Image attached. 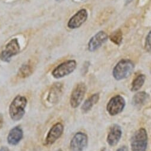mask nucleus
<instances>
[{
    "mask_svg": "<svg viewBox=\"0 0 151 151\" xmlns=\"http://www.w3.org/2000/svg\"><path fill=\"white\" fill-rule=\"evenodd\" d=\"M27 103L26 98L22 95H17L12 101L9 106V114L13 121H19L23 117Z\"/></svg>",
    "mask_w": 151,
    "mask_h": 151,
    "instance_id": "nucleus-1",
    "label": "nucleus"
},
{
    "mask_svg": "<svg viewBox=\"0 0 151 151\" xmlns=\"http://www.w3.org/2000/svg\"><path fill=\"white\" fill-rule=\"evenodd\" d=\"M134 65L129 60H122L115 66L112 74L117 81H121L127 78L133 72Z\"/></svg>",
    "mask_w": 151,
    "mask_h": 151,
    "instance_id": "nucleus-2",
    "label": "nucleus"
},
{
    "mask_svg": "<svg viewBox=\"0 0 151 151\" xmlns=\"http://www.w3.org/2000/svg\"><path fill=\"white\" fill-rule=\"evenodd\" d=\"M147 145V134L146 130L140 129L132 136L131 147L132 151H145Z\"/></svg>",
    "mask_w": 151,
    "mask_h": 151,
    "instance_id": "nucleus-3",
    "label": "nucleus"
},
{
    "mask_svg": "<svg viewBox=\"0 0 151 151\" xmlns=\"http://www.w3.org/2000/svg\"><path fill=\"white\" fill-rule=\"evenodd\" d=\"M76 66L77 63L74 60L64 61L53 70L52 75L55 79H61L73 73L76 68Z\"/></svg>",
    "mask_w": 151,
    "mask_h": 151,
    "instance_id": "nucleus-4",
    "label": "nucleus"
},
{
    "mask_svg": "<svg viewBox=\"0 0 151 151\" xmlns=\"http://www.w3.org/2000/svg\"><path fill=\"white\" fill-rule=\"evenodd\" d=\"M20 47L17 38L12 40L0 52V59L4 62H10L12 58L20 52Z\"/></svg>",
    "mask_w": 151,
    "mask_h": 151,
    "instance_id": "nucleus-5",
    "label": "nucleus"
},
{
    "mask_svg": "<svg viewBox=\"0 0 151 151\" xmlns=\"http://www.w3.org/2000/svg\"><path fill=\"white\" fill-rule=\"evenodd\" d=\"M86 92V86L84 83H78L71 94L70 105L73 108H78L82 103Z\"/></svg>",
    "mask_w": 151,
    "mask_h": 151,
    "instance_id": "nucleus-6",
    "label": "nucleus"
},
{
    "mask_svg": "<svg viewBox=\"0 0 151 151\" xmlns=\"http://www.w3.org/2000/svg\"><path fill=\"white\" fill-rule=\"evenodd\" d=\"M125 105L124 98L120 95H117L112 98L108 102L106 109L111 116H116L123 111Z\"/></svg>",
    "mask_w": 151,
    "mask_h": 151,
    "instance_id": "nucleus-7",
    "label": "nucleus"
},
{
    "mask_svg": "<svg viewBox=\"0 0 151 151\" xmlns=\"http://www.w3.org/2000/svg\"><path fill=\"white\" fill-rule=\"evenodd\" d=\"M88 139L87 135L82 132L76 134L70 142L71 151H83L88 146Z\"/></svg>",
    "mask_w": 151,
    "mask_h": 151,
    "instance_id": "nucleus-8",
    "label": "nucleus"
},
{
    "mask_svg": "<svg viewBox=\"0 0 151 151\" xmlns=\"http://www.w3.org/2000/svg\"><path fill=\"white\" fill-rule=\"evenodd\" d=\"M88 16L86 9H82L74 14L68 20L67 26L71 29H75L80 27L87 20Z\"/></svg>",
    "mask_w": 151,
    "mask_h": 151,
    "instance_id": "nucleus-9",
    "label": "nucleus"
},
{
    "mask_svg": "<svg viewBox=\"0 0 151 151\" xmlns=\"http://www.w3.org/2000/svg\"><path fill=\"white\" fill-rule=\"evenodd\" d=\"M108 40V35L103 31H100L95 35L89 40L88 43V50L93 52L99 48L103 44Z\"/></svg>",
    "mask_w": 151,
    "mask_h": 151,
    "instance_id": "nucleus-10",
    "label": "nucleus"
},
{
    "mask_svg": "<svg viewBox=\"0 0 151 151\" xmlns=\"http://www.w3.org/2000/svg\"><path fill=\"white\" fill-rule=\"evenodd\" d=\"M64 132V126L60 123L55 124L50 130L45 139V144L50 145L55 142L63 134Z\"/></svg>",
    "mask_w": 151,
    "mask_h": 151,
    "instance_id": "nucleus-11",
    "label": "nucleus"
},
{
    "mask_svg": "<svg viewBox=\"0 0 151 151\" xmlns=\"http://www.w3.org/2000/svg\"><path fill=\"white\" fill-rule=\"evenodd\" d=\"M122 135V131L120 126L114 124L109 129L107 137V142L110 146H116L120 141Z\"/></svg>",
    "mask_w": 151,
    "mask_h": 151,
    "instance_id": "nucleus-12",
    "label": "nucleus"
},
{
    "mask_svg": "<svg viewBox=\"0 0 151 151\" xmlns=\"http://www.w3.org/2000/svg\"><path fill=\"white\" fill-rule=\"evenodd\" d=\"M23 137V131L19 126H16L10 130L7 136L9 144L15 146L22 140Z\"/></svg>",
    "mask_w": 151,
    "mask_h": 151,
    "instance_id": "nucleus-13",
    "label": "nucleus"
},
{
    "mask_svg": "<svg viewBox=\"0 0 151 151\" xmlns=\"http://www.w3.org/2000/svg\"><path fill=\"white\" fill-rule=\"evenodd\" d=\"M99 99V95L98 93L92 95L90 98L85 101L82 106V111L83 113L88 112L91 109L92 106L98 102Z\"/></svg>",
    "mask_w": 151,
    "mask_h": 151,
    "instance_id": "nucleus-14",
    "label": "nucleus"
},
{
    "mask_svg": "<svg viewBox=\"0 0 151 151\" xmlns=\"http://www.w3.org/2000/svg\"><path fill=\"white\" fill-rule=\"evenodd\" d=\"M33 65L30 63H26L23 64L19 70L17 76L18 77L24 79L26 78L33 73Z\"/></svg>",
    "mask_w": 151,
    "mask_h": 151,
    "instance_id": "nucleus-15",
    "label": "nucleus"
},
{
    "mask_svg": "<svg viewBox=\"0 0 151 151\" xmlns=\"http://www.w3.org/2000/svg\"><path fill=\"white\" fill-rule=\"evenodd\" d=\"M61 85L60 83H56L50 89L47 99L50 102L52 103L54 101L56 100V98H57L58 94L61 92Z\"/></svg>",
    "mask_w": 151,
    "mask_h": 151,
    "instance_id": "nucleus-16",
    "label": "nucleus"
},
{
    "mask_svg": "<svg viewBox=\"0 0 151 151\" xmlns=\"http://www.w3.org/2000/svg\"><path fill=\"white\" fill-rule=\"evenodd\" d=\"M146 77L144 74H140L137 76L132 83V91H137L139 90L143 85Z\"/></svg>",
    "mask_w": 151,
    "mask_h": 151,
    "instance_id": "nucleus-17",
    "label": "nucleus"
},
{
    "mask_svg": "<svg viewBox=\"0 0 151 151\" xmlns=\"http://www.w3.org/2000/svg\"><path fill=\"white\" fill-rule=\"evenodd\" d=\"M110 40L117 45H120L123 40V33L120 29L113 32L109 36Z\"/></svg>",
    "mask_w": 151,
    "mask_h": 151,
    "instance_id": "nucleus-18",
    "label": "nucleus"
},
{
    "mask_svg": "<svg viewBox=\"0 0 151 151\" xmlns=\"http://www.w3.org/2000/svg\"><path fill=\"white\" fill-rule=\"evenodd\" d=\"M148 97L147 94L145 92H140L136 93L133 98V104L134 105L143 104Z\"/></svg>",
    "mask_w": 151,
    "mask_h": 151,
    "instance_id": "nucleus-19",
    "label": "nucleus"
},
{
    "mask_svg": "<svg viewBox=\"0 0 151 151\" xmlns=\"http://www.w3.org/2000/svg\"><path fill=\"white\" fill-rule=\"evenodd\" d=\"M146 50L148 51H151V31H150L146 36V43H145Z\"/></svg>",
    "mask_w": 151,
    "mask_h": 151,
    "instance_id": "nucleus-20",
    "label": "nucleus"
},
{
    "mask_svg": "<svg viewBox=\"0 0 151 151\" xmlns=\"http://www.w3.org/2000/svg\"><path fill=\"white\" fill-rule=\"evenodd\" d=\"M4 124V119H3V116L0 114V129H1L3 126Z\"/></svg>",
    "mask_w": 151,
    "mask_h": 151,
    "instance_id": "nucleus-21",
    "label": "nucleus"
},
{
    "mask_svg": "<svg viewBox=\"0 0 151 151\" xmlns=\"http://www.w3.org/2000/svg\"><path fill=\"white\" fill-rule=\"evenodd\" d=\"M117 151H128V149L126 146H122V147L119 148Z\"/></svg>",
    "mask_w": 151,
    "mask_h": 151,
    "instance_id": "nucleus-22",
    "label": "nucleus"
},
{
    "mask_svg": "<svg viewBox=\"0 0 151 151\" xmlns=\"http://www.w3.org/2000/svg\"><path fill=\"white\" fill-rule=\"evenodd\" d=\"M0 151H10L7 146H2L0 149Z\"/></svg>",
    "mask_w": 151,
    "mask_h": 151,
    "instance_id": "nucleus-23",
    "label": "nucleus"
},
{
    "mask_svg": "<svg viewBox=\"0 0 151 151\" xmlns=\"http://www.w3.org/2000/svg\"><path fill=\"white\" fill-rule=\"evenodd\" d=\"M101 151H105V149H103Z\"/></svg>",
    "mask_w": 151,
    "mask_h": 151,
    "instance_id": "nucleus-24",
    "label": "nucleus"
},
{
    "mask_svg": "<svg viewBox=\"0 0 151 151\" xmlns=\"http://www.w3.org/2000/svg\"><path fill=\"white\" fill-rule=\"evenodd\" d=\"M57 151H63L61 149H59V150H58Z\"/></svg>",
    "mask_w": 151,
    "mask_h": 151,
    "instance_id": "nucleus-25",
    "label": "nucleus"
},
{
    "mask_svg": "<svg viewBox=\"0 0 151 151\" xmlns=\"http://www.w3.org/2000/svg\"><path fill=\"white\" fill-rule=\"evenodd\" d=\"M56 1H61V0H56Z\"/></svg>",
    "mask_w": 151,
    "mask_h": 151,
    "instance_id": "nucleus-26",
    "label": "nucleus"
}]
</instances>
